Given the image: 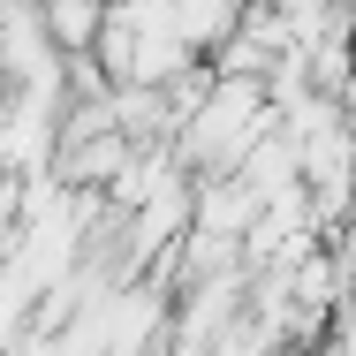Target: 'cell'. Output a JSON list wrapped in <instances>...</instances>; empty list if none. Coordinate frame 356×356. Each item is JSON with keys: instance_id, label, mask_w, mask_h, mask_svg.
Listing matches in <instances>:
<instances>
[{"instance_id": "obj_1", "label": "cell", "mask_w": 356, "mask_h": 356, "mask_svg": "<svg viewBox=\"0 0 356 356\" xmlns=\"http://www.w3.org/2000/svg\"><path fill=\"white\" fill-rule=\"evenodd\" d=\"M38 15H46V31H54L61 54H91V38L106 23V0H38Z\"/></svg>"}]
</instances>
